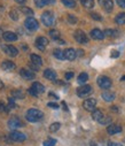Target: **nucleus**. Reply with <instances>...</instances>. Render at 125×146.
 <instances>
[{
  "label": "nucleus",
  "instance_id": "603ef678",
  "mask_svg": "<svg viewBox=\"0 0 125 146\" xmlns=\"http://www.w3.org/2000/svg\"><path fill=\"white\" fill-rule=\"evenodd\" d=\"M90 146H98V144L94 143V141H91V143H90Z\"/></svg>",
  "mask_w": 125,
  "mask_h": 146
},
{
  "label": "nucleus",
  "instance_id": "37998d69",
  "mask_svg": "<svg viewBox=\"0 0 125 146\" xmlns=\"http://www.w3.org/2000/svg\"><path fill=\"white\" fill-rule=\"evenodd\" d=\"M8 107H5L4 106V104H1V102H0V111H4V112H8Z\"/></svg>",
  "mask_w": 125,
  "mask_h": 146
},
{
  "label": "nucleus",
  "instance_id": "de8ad7c7",
  "mask_svg": "<svg viewBox=\"0 0 125 146\" xmlns=\"http://www.w3.org/2000/svg\"><path fill=\"white\" fill-rule=\"evenodd\" d=\"M110 109H111L112 112H115V113H118V107H117V106H112Z\"/></svg>",
  "mask_w": 125,
  "mask_h": 146
},
{
  "label": "nucleus",
  "instance_id": "dca6fc26",
  "mask_svg": "<svg viewBox=\"0 0 125 146\" xmlns=\"http://www.w3.org/2000/svg\"><path fill=\"white\" fill-rule=\"evenodd\" d=\"M20 75L23 78H25V80H33L34 78V74H33V72L31 70H29V69H25V68H22L20 70Z\"/></svg>",
  "mask_w": 125,
  "mask_h": 146
},
{
  "label": "nucleus",
  "instance_id": "2eb2a0df",
  "mask_svg": "<svg viewBox=\"0 0 125 146\" xmlns=\"http://www.w3.org/2000/svg\"><path fill=\"white\" fill-rule=\"evenodd\" d=\"M90 35H91V37L93 39H98V40H102L104 38V32H102L99 29H93Z\"/></svg>",
  "mask_w": 125,
  "mask_h": 146
},
{
  "label": "nucleus",
  "instance_id": "4d7b16f0",
  "mask_svg": "<svg viewBox=\"0 0 125 146\" xmlns=\"http://www.w3.org/2000/svg\"><path fill=\"white\" fill-rule=\"evenodd\" d=\"M123 141H124V143H125V138H124V140H123Z\"/></svg>",
  "mask_w": 125,
  "mask_h": 146
},
{
  "label": "nucleus",
  "instance_id": "864d4df0",
  "mask_svg": "<svg viewBox=\"0 0 125 146\" xmlns=\"http://www.w3.org/2000/svg\"><path fill=\"white\" fill-rule=\"evenodd\" d=\"M50 96H51V97H53V98H55V99H58V98H59V97H58V96H55L54 93H50Z\"/></svg>",
  "mask_w": 125,
  "mask_h": 146
},
{
  "label": "nucleus",
  "instance_id": "b1692460",
  "mask_svg": "<svg viewBox=\"0 0 125 146\" xmlns=\"http://www.w3.org/2000/svg\"><path fill=\"white\" fill-rule=\"evenodd\" d=\"M102 117H103V114H102V112L100 111V109H94V111L92 112V119L93 120H95V121L99 122Z\"/></svg>",
  "mask_w": 125,
  "mask_h": 146
},
{
  "label": "nucleus",
  "instance_id": "a211bd4d",
  "mask_svg": "<svg viewBox=\"0 0 125 146\" xmlns=\"http://www.w3.org/2000/svg\"><path fill=\"white\" fill-rule=\"evenodd\" d=\"M44 77L47 78V80H50V81H56L58 75H56V72L53 69H46L44 71Z\"/></svg>",
  "mask_w": 125,
  "mask_h": 146
},
{
  "label": "nucleus",
  "instance_id": "3c124183",
  "mask_svg": "<svg viewBox=\"0 0 125 146\" xmlns=\"http://www.w3.org/2000/svg\"><path fill=\"white\" fill-rule=\"evenodd\" d=\"M62 107H63L64 111H68V106L65 105V102H62Z\"/></svg>",
  "mask_w": 125,
  "mask_h": 146
},
{
  "label": "nucleus",
  "instance_id": "393cba45",
  "mask_svg": "<svg viewBox=\"0 0 125 146\" xmlns=\"http://www.w3.org/2000/svg\"><path fill=\"white\" fill-rule=\"evenodd\" d=\"M53 54H54V56L56 58V59H59V60H64L65 58H64V51H62V50H60V48H55L54 51H53Z\"/></svg>",
  "mask_w": 125,
  "mask_h": 146
},
{
  "label": "nucleus",
  "instance_id": "7c9ffc66",
  "mask_svg": "<svg viewBox=\"0 0 125 146\" xmlns=\"http://www.w3.org/2000/svg\"><path fill=\"white\" fill-rule=\"evenodd\" d=\"M20 11H21L24 15H26V16H30V17H31V16L33 15V11H32L31 8H29V7H21Z\"/></svg>",
  "mask_w": 125,
  "mask_h": 146
},
{
  "label": "nucleus",
  "instance_id": "473e14b6",
  "mask_svg": "<svg viewBox=\"0 0 125 146\" xmlns=\"http://www.w3.org/2000/svg\"><path fill=\"white\" fill-rule=\"evenodd\" d=\"M104 36H109V37H116V36H117V31L107 29V30H104Z\"/></svg>",
  "mask_w": 125,
  "mask_h": 146
},
{
  "label": "nucleus",
  "instance_id": "412c9836",
  "mask_svg": "<svg viewBox=\"0 0 125 146\" xmlns=\"http://www.w3.org/2000/svg\"><path fill=\"white\" fill-rule=\"evenodd\" d=\"M101 96H102L103 100L107 101V102H110V101H112L115 99V93L111 92V91H103Z\"/></svg>",
  "mask_w": 125,
  "mask_h": 146
},
{
  "label": "nucleus",
  "instance_id": "e433bc0d",
  "mask_svg": "<svg viewBox=\"0 0 125 146\" xmlns=\"http://www.w3.org/2000/svg\"><path fill=\"white\" fill-rule=\"evenodd\" d=\"M34 4H36V6H38L39 8H41V7H44V6L46 5V3H45V0H34Z\"/></svg>",
  "mask_w": 125,
  "mask_h": 146
},
{
  "label": "nucleus",
  "instance_id": "09e8293b",
  "mask_svg": "<svg viewBox=\"0 0 125 146\" xmlns=\"http://www.w3.org/2000/svg\"><path fill=\"white\" fill-rule=\"evenodd\" d=\"M15 1H16L17 4H20V5H23V4L26 3V0H15Z\"/></svg>",
  "mask_w": 125,
  "mask_h": 146
},
{
  "label": "nucleus",
  "instance_id": "c03bdc74",
  "mask_svg": "<svg viewBox=\"0 0 125 146\" xmlns=\"http://www.w3.org/2000/svg\"><path fill=\"white\" fill-rule=\"evenodd\" d=\"M72 77H73V72L69 71V72H67V74H65V80H70Z\"/></svg>",
  "mask_w": 125,
  "mask_h": 146
},
{
  "label": "nucleus",
  "instance_id": "49530a36",
  "mask_svg": "<svg viewBox=\"0 0 125 146\" xmlns=\"http://www.w3.org/2000/svg\"><path fill=\"white\" fill-rule=\"evenodd\" d=\"M77 55L78 56H83V55H84V51H83V50H78L77 51Z\"/></svg>",
  "mask_w": 125,
  "mask_h": 146
},
{
  "label": "nucleus",
  "instance_id": "9d476101",
  "mask_svg": "<svg viewBox=\"0 0 125 146\" xmlns=\"http://www.w3.org/2000/svg\"><path fill=\"white\" fill-rule=\"evenodd\" d=\"M95 106H97V100L95 99H92V98L86 99L84 102H83V107H84L86 111H89V112H93Z\"/></svg>",
  "mask_w": 125,
  "mask_h": 146
},
{
  "label": "nucleus",
  "instance_id": "c9c22d12",
  "mask_svg": "<svg viewBox=\"0 0 125 146\" xmlns=\"http://www.w3.org/2000/svg\"><path fill=\"white\" fill-rule=\"evenodd\" d=\"M111 122V119L109 117V116H103L100 121H99V123H101V124H108V123H110Z\"/></svg>",
  "mask_w": 125,
  "mask_h": 146
},
{
  "label": "nucleus",
  "instance_id": "0eeeda50",
  "mask_svg": "<svg viewBox=\"0 0 125 146\" xmlns=\"http://www.w3.org/2000/svg\"><path fill=\"white\" fill-rule=\"evenodd\" d=\"M76 92H77V96H78V97L84 98V97L91 94V92H92V88H91L90 85H86V84H85V85H81L80 88H78V89L76 90Z\"/></svg>",
  "mask_w": 125,
  "mask_h": 146
},
{
  "label": "nucleus",
  "instance_id": "ddd939ff",
  "mask_svg": "<svg viewBox=\"0 0 125 146\" xmlns=\"http://www.w3.org/2000/svg\"><path fill=\"white\" fill-rule=\"evenodd\" d=\"M99 4L100 6L107 11V12H111L112 8H114V3H112V0H99Z\"/></svg>",
  "mask_w": 125,
  "mask_h": 146
},
{
  "label": "nucleus",
  "instance_id": "58836bf2",
  "mask_svg": "<svg viewBox=\"0 0 125 146\" xmlns=\"http://www.w3.org/2000/svg\"><path fill=\"white\" fill-rule=\"evenodd\" d=\"M67 19H68V21H69L71 24L77 23V17H76V16H73V15H71V14H70V15H68V17H67Z\"/></svg>",
  "mask_w": 125,
  "mask_h": 146
},
{
  "label": "nucleus",
  "instance_id": "2f4dec72",
  "mask_svg": "<svg viewBox=\"0 0 125 146\" xmlns=\"http://www.w3.org/2000/svg\"><path fill=\"white\" fill-rule=\"evenodd\" d=\"M60 127H61V124L59 122H55V123H53V124L50 125V131L51 132H56L60 129Z\"/></svg>",
  "mask_w": 125,
  "mask_h": 146
},
{
  "label": "nucleus",
  "instance_id": "6ab92c4d",
  "mask_svg": "<svg viewBox=\"0 0 125 146\" xmlns=\"http://www.w3.org/2000/svg\"><path fill=\"white\" fill-rule=\"evenodd\" d=\"M107 131L109 135H116V133H119L122 131V127L118 124H110V125H108Z\"/></svg>",
  "mask_w": 125,
  "mask_h": 146
},
{
  "label": "nucleus",
  "instance_id": "4468645a",
  "mask_svg": "<svg viewBox=\"0 0 125 146\" xmlns=\"http://www.w3.org/2000/svg\"><path fill=\"white\" fill-rule=\"evenodd\" d=\"M3 38L6 40V42H16L17 40V35L12 32V31H6L3 33Z\"/></svg>",
  "mask_w": 125,
  "mask_h": 146
},
{
  "label": "nucleus",
  "instance_id": "a18cd8bd",
  "mask_svg": "<svg viewBox=\"0 0 125 146\" xmlns=\"http://www.w3.org/2000/svg\"><path fill=\"white\" fill-rule=\"evenodd\" d=\"M108 146H122L120 144H118V143H114V141H109L108 143Z\"/></svg>",
  "mask_w": 125,
  "mask_h": 146
},
{
  "label": "nucleus",
  "instance_id": "39448f33",
  "mask_svg": "<svg viewBox=\"0 0 125 146\" xmlns=\"http://www.w3.org/2000/svg\"><path fill=\"white\" fill-rule=\"evenodd\" d=\"M73 37H75V39H76L79 44H87V43H89V38H87L86 33H85L84 31H81V30H76Z\"/></svg>",
  "mask_w": 125,
  "mask_h": 146
},
{
  "label": "nucleus",
  "instance_id": "a19ab883",
  "mask_svg": "<svg viewBox=\"0 0 125 146\" xmlns=\"http://www.w3.org/2000/svg\"><path fill=\"white\" fill-rule=\"evenodd\" d=\"M120 8H125V0H116Z\"/></svg>",
  "mask_w": 125,
  "mask_h": 146
},
{
  "label": "nucleus",
  "instance_id": "f704fd0d",
  "mask_svg": "<svg viewBox=\"0 0 125 146\" xmlns=\"http://www.w3.org/2000/svg\"><path fill=\"white\" fill-rule=\"evenodd\" d=\"M9 16H11V19H12L13 21H17V20H19V14H17V12L14 11V9L9 12Z\"/></svg>",
  "mask_w": 125,
  "mask_h": 146
},
{
  "label": "nucleus",
  "instance_id": "8fccbe9b",
  "mask_svg": "<svg viewBox=\"0 0 125 146\" xmlns=\"http://www.w3.org/2000/svg\"><path fill=\"white\" fill-rule=\"evenodd\" d=\"M30 66H31V68H32L33 70H38V69H39V67H38V66H36V64H33L32 62H31V64H30Z\"/></svg>",
  "mask_w": 125,
  "mask_h": 146
},
{
  "label": "nucleus",
  "instance_id": "72a5a7b5",
  "mask_svg": "<svg viewBox=\"0 0 125 146\" xmlns=\"http://www.w3.org/2000/svg\"><path fill=\"white\" fill-rule=\"evenodd\" d=\"M55 144H56V140L53 138H48L47 140L44 141V146H55Z\"/></svg>",
  "mask_w": 125,
  "mask_h": 146
},
{
  "label": "nucleus",
  "instance_id": "5701e85b",
  "mask_svg": "<svg viewBox=\"0 0 125 146\" xmlns=\"http://www.w3.org/2000/svg\"><path fill=\"white\" fill-rule=\"evenodd\" d=\"M87 80H89V75L86 74V72H81V74L78 76V78H77V82L79 84H81V85H85Z\"/></svg>",
  "mask_w": 125,
  "mask_h": 146
},
{
  "label": "nucleus",
  "instance_id": "cd10ccee",
  "mask_svg": "<svg viewBox=\"0 0 125 146\" xmlns=\"http://www.w3.org/2000/svg\"><path fill=\"white\" fill-rule=\"evenodd\" d=\"M62 4L68 8H75L76 7V1L75 0H62Z\"/></svg>",
  "mask_w": 125,
  "mask_h": 146
},
{
  "label": "nucleus",
  "instance_id": "aec40b11",
  "mask_svg": "<svg viewBox=\"0 0 125 146\" xmlns=\"http://www.w3.org/2000/svg\"><path fill=\"white\" fill-rule=\"evenodd\" d=\"M1 68H3L4 70L11 71V70H14V69L16 68V66H15V63H14V62H12V61H8V60H6V61H4V62L1 63Z\"/></svg>",
  "mask_w": 125,
  "mask_h": 146
},
{
  "label": "nucleus",
  "instance_id": "f257e3e1",
  "mask_svg": "<svg viewBox=\"0 0 125 146\" xmlns=\"http://www.w3.org/2000/svg\"><path fill=\"white\" fill-rule=\"evenodd\" d=\"M25 117H26V120L29 122L34 123V122H39L41 119H43L44 117V114H43V112H40L39 109L31 108V109H29V111L26 112Z\"/></svg>",
  "mask_w": 125,
  "mask_h": 146
},
{
  "label": "nucleus",
  "instance_id": "423d86ee",
  "mask_svg": "<svg viewBox=\"0 0 125 146\" xmlns=\"http://www.w3.org/2000/svg\"><path fill=\"white\" fill-rule=\"evenodd\" d=\"M97 82H98V85L103 90H107L111 86V80L107 76H99Z\"/></svg>",
  "mask_w": 125,
  "mask_h": 146
},
{
  "label": "nucleus",
  "instance_id": "f8f14e48",
  "mask_svg": "<svg viewBox=\"0 0 125 146\" xmlns=\"http://www.w3.org/2000/svg\"><path fill=\"white\" fill-rule=\"evenodd\" d=\"M22 125H23V123H22L21 120L17 119V117H12V119H9V121H8V127H9V129H12V130H15V129H17V128H20V127H22Z\"/></svg>",
  "mask_w": 125,
  "mask_h": 146
},
{
  "label": "nucleus",
  "instance_id": "9b49d317",
  "mask_svg": "<svg viewBox=\"0 0 125 146\" xmlns=\"http://www.w3.org/2000/svg\"><path fill=\"white\" fill-rule=\"evenodd\" d=\"M47 45H48V39L45 37H39L36 39V47L39 48L40 51H44Z\"/></svg>",
  "mask_w": 125,
  "mask_h": 146
},
{
  "label": "nucleus",
  "instance_id": "7ed1b4c3",
  "mask_svg": "<svg viewBox=\"0 0 125 146\" xmlns=\"http://www.w3.org/2000/svg\"><path fill=\"white\" fill-rule=\"evenodd\" d=\"M44 91H45L44 85L40 84V83H38V82H34V83L32 84V86L29 89V93H30L31 96H33V97H37V96H39V94H41V93H44Z\"/></svg>",
  "mask_w": 125,
  "mask_h": 146
},
{
  "label": "nucleus",
  "instance_id": "c85d7f7f",
  "mask_svg": "<svg viewBox=\"0 0 125 146\" xmlns=\"http://www.w3.org/2000/svg\"><path fill=\"white\" fill-rule=\"evenodd\" d=\"M50 36H51V38L54 39V40H59L60 39V32H59V30H55V29L51 30L50 31Z\"/></svg>",
  "mask_w": 125,
  "mask_h": 146
},
{
  "label": "nucleus",
  "instance_id": "4be33fe9",
  "mask_svg": "<svg viewBox=\"0 0 125 146\" xmlns=\"http://www.w3.org/2000/svg\"><path fill=\"white\" fill-rule=\"evenodd\" d=\"M30 59H31V62L33 64L38 66V67H40L41 64H43V59H41L39 55H37V54H31L30 55Z\"/></svg>",
  "mask_w": 125,
  "mask_h": 146
},
{
  "label": "nucleus",
  "instance_id": "6e6552de",
  "mask_svg": "<svg viewBox=\"0 0 125 146\" xmlns=\"http://www.w3.org/2000/svg\"><path fill=\"white\" fill-rule=\"evenodd\" d=\"M3 51L5 52V54H7V55H9V56H16L17 54H19V51H17V48L16 47H14L13 45H3Z\"/></svg>",
  "mask_w": 125,
  "mask_h": 146
},
{
  "label": "nucleus",
  "instance_id": "a878e982",
  "mask_svg": "<svg viewBox=\"0 0 125 146\" xmlns=\"http://www.w3.org/2000/svg\"><path fill=\"white\" fill-rule=\"evenodd\" d=\"M80 3L87 9H91V8L94 7V0H80Z\"/></svg>",
  "mask_w": 125,
  "mask_h": 146
},
{
  "label": "nucleus",
  "instance_id": "5fc2aeb1",
  "mask_svg": "<svg viewBox=\"0 0 125 146\" xmlns=\"http://www.w3.org/2000/svg\"><path fill=\"white\" fill-rule=\"evenodd\" d=\"M3 88H4V83L1 82V80H0V90H1Z\"/></svg>",
  "mask_w": 125,
  "mask_h": 146
},
{
  "label": "nucleus",
  "instance_id": "20e7f679",
  "mask_svg": "<svg viewBox=\"0 0 125 146\" xmlns=\"http://www.w3.org/2000/svg\"><path fill=\"white\" fill-rule=\"evenodd\" d=\"M24 27L29 30V31H36L39 28V23L34 17H28L24 21Z\"/></svg>",
  "mask_w": 125,
  "mask_h": 146
},
{
  "label": "nucleus",
  "instance_id": "f03ea898",
  "mask_svg": "<svg viewBox=\"0 0 125 146\" xmlns=\"http://www.w3.org/2000/svg\"><path fill=\"white\" fill-rule=\"evenodd\" d=\"M41 21H43V23H44L46 27H51V25H53V24H54V21H55L54 14H53L51 11L44 12L43 15H41Z\"/></svg>",
  "mask_w": 125,
  "mask_h": 146
},
{
  "label": "nucleus",
  "instance_id": "c756f323",
  "mask_svg": "<svg viewBox=\"0 0 125 146\" xmlns=\"http://www.w3.org/2000/svg\"><path fill=\"white\" fill-rule=\"evenodd\" d=\"M13 97L16 98V99H23L25 97V94L22 90H14L13 91Z\"/></svg>",
  "mask_w": 125,
  "mask_h": 146
},
{
  "label": "nucleus",
  "instance_id": "f3484780",
  "mask_svg": "<svg viewBox=\"0 0 125 146\" xmlns=\"http://www.w3.org/2000/svg\"><path fill=\"white\" fill-rule=\"evenodd\" d=\"M76 56H77V52H76L73 48H67V50L64 51V58H65L67 60L72 61V60L76 59Z\"/></svg>",
  "mask_w": 125,
  "mask_h": 146
},
{
  "label": "nucleus",
  "instance_id": "6e6d98bb",
  "mask_svg": "<svg viewBox=\"0 0 125 146\" xmlns=\"http://www.w3.org/2000/svg\"><path fill=\"white\" fill-rule=\"evenodd\" d=\"M120 80H122V81H125V76H123V77H122Z\"/></svg>",
  "mask_w": 125,
  "mask_h": 146
},
{
  "label": "nucleus",
  "instance_id": "ea45409f",
  "mask_svg": "<svg viewBox=\"0 0 125 146\" xmlns=\"http://www.w3.org/2000/svg\"><path fill=\"white\" fill-rule=\"evenodd\" d=\"M110 56H111V58H118V56H119V52L116 51V50H114V51L110 52Z\"/></svg>",
  "mask_w": 125,
  "mask_h": 146
},
{
  "label": "nucleus",
  "instance_id": "bb28decb",
  "mask_svg": "<svg viewBox=\"0 0 125 146\" xmlns=\"http://www.w3.org/2000/svg\"><path fill=\"white\" fill-rule=\"evenodd\" d=\"M115 21H116V23L119 24V25L125 24V13H119V14L115 17Z\"/></svg>",
  "mask_w": 125,
  "mask_h": 146
},
{
  "label": "nucleus",
  "instance_id": "1a4fd4ad",
  "mask_svg": "<svg viewBox=\"0 0 125 146\" xmlns=\"http://www.w3.org/2000/svg\"><path fill=\"white\" fill-rule=\"evenodd\" d=\"M9 139L13 141H24L26 139L25 135L20 132V131H12L9 133Z\"/></svg>",
  "mask_w": 125,
  "mask_h": 146
},
{
  "label": "nucleus",
  "instance_id": "79ce46f5",
  "mask_svg": "<svg viewBox=\"0 0 125 146\" xmlns=\"http://www.w3.org/2000/svg\"><path fill=\"white\" fill-rule=\"evenodd\" d=\"M47 106H48V107H51V108H54V109H58V108H59V105H58V104H55V102H48V104H47Z\"/></svg>",
  "mask_w": 125,
  "mask_h": 146
},
{
  "label": "nucleus",
  "instance_id": "4c0bfd02",
  "mask_svg": "<svg viewBox=\"0 0 125 146\" xmlns=\"http://www.w3.org/2000/svg\"><path fill=\"white\" fill-rule=\"evenodd\" d=\"M91 17H92L93 20H95V21H101V20H102L101 15L98 14V13H91Z\"/></svg>",
  "mask_w": 125,
  "mask_h": 146
}]
</instances>
